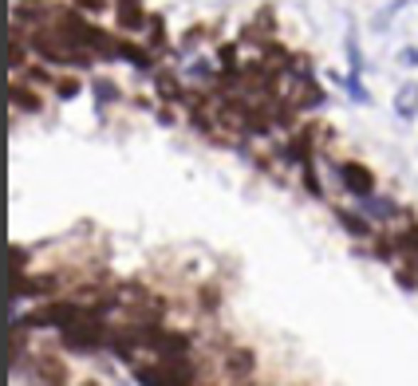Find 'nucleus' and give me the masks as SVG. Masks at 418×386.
<instances>
[{
  "label": "nucleus",
  "mask_w": 418,
  "mask_h": 386,
  "mask_svg": "<svg viewBox=\"0 0 418 386\" xmlns=\"http://www.w3.org/2000/svg\"><path fill=\"white\" fill-rule=\"evenodd\" d=\"M335 178H340V186L348 189V193H355V198H371V193H375V173L363 162H340L335 166Z\"/></svg>",
  "instance_id": "nucleus-1"
},
{
  "label": "nucleus",
  "mask_w": 418,
  "mask_h": 386,
  "mask_svg": "<svg viewBox=\"0 0 418 386\" xmlns=\"http://www.w3.org/2000/svg\"><path fill=\"white\" fill-rule=\"evenodd\" d=\"M395 114H399V119H407V122L418 114V83L399 87V95H395Z\"/></svg>",
  "instance_id": "nucleus-3"
},
{
  "label": "nucleus",
  "mask_w": 418,
  "mask_h": 386,
  "mask_svg": "<svg viewBox=\"0 0 418 386\" xmlns=\"http://www.w3.org/2000/svg\"><path fill=\"white\" fill-rule=\"evenodd\" d=\"M359 201H363V213L375 217V221H391V217H399V213H402V209L395 205V201L375 198V193H371V198H359Z\"/></svg>",
  "instance_id": "nucleus-4"
},
{
  "label": "nucleus",
  "mask_w": 418,
  "mask_h": 386,
  "mask_svg": "<svg viewBox=\"0 0 418 386\" xmlns=\"http://www.w3.org/2000/svg\"><path fill=\"white\" fill-rule=\"evenodd\" d=\"M12 103H16V111H40V99H36L32 91H24L20 83H12Z\"/></svg>",
  "instance_id": "nucleus-7"
},
{
  "label": "nucleus",
  "mask_w": 418,
  "mask_h": 386,
  "mask_svg": "<svg viewBox=\"0 0 418 386\" xmlns=\"http://www.w3.org/2000/svg\"><path fill=\"white\" fill-rule=\"evenodd\" d=\"M335 217H340V225L351 232V237H371V225H367V221H359L355 213H348V209H340V213H335Z\"/></svg>",
  "instance_id": "nucleus-6"
},
{
  "label": "nucleus",
  "mask_w": 418,
  "mask_h": 386,
  "mask_svg": "<svg viewBox=\"0 0 418 386\" xmlns=\"http://www.w3.org/2000/svg\"><path fill=\"white\" fill-rule=\"evenodd\" d=\"M119 24L127 28V32H138V28H146L150 20L142 16V9H138V4H119Z\"/></svg>",
  "instance_id": "nucleus-5"
},
{
  "label": "nucleus",
  "mask_w": 418,
  "mask_h": 386,
  "mask_svg": "<svg viewBox=\"0 0 418 386\" xmlns=\"http://www.w3.org/2000/svg\"><path fill=\"white\" fill-rule=\"evenodd\" d=\"M87 386H95V382H87Z\"/></svg>",
  "instance_id": "nucleus-10"
},
{
  "label": "nucleus",
  "mask_w": 418,
  "mask_h": 386,
  "mask_svg": "<svg viewBox=\"0 0 418 386\" xmlns=\"http://www.w3.org/2000/svg\"><path fill=\"white\" fill-rule=\"evenodd\" d=\"M399 63H410V68H418V48H402V52H399Z\"/></svg>",
  "instance_id": "nucleus-8"
},
{
  "label": "nucleus",
  "mask_w": 418,
  "mask_h": 386,
  "mask_svg": "<svg viewBox=\"0 0 418 386\" xmlns=\"http://www.w3.org/2000/svg\"><path fill=\"white\" fill-rule=\"evenodd\" d=\"M221 367L229 370L233 378H249V375H253V367H256V355H253V351H241V347H233V351L221 355Z\"/></svg>",
  "instance_id": "nucleus-2"
},
{
  "label": "nucleus",
  "mask_w": 418,
  "mask_h": 386,
  "mask_svg": "<svg viewBox=\"0 0 418 386\" xmlns=\"http://www.w3.org/2000/svg\"><path fill=\"white\" fill-rule=\"evenodd\" d=\"M56 91H60L63 99H71V95L79 91V83H71V79H63V83H56Z\"/></svg>",
  "instance_id": "nucleus-9"
}]
</instances>
